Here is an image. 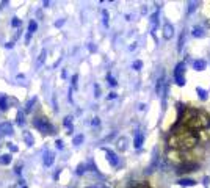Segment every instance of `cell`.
Instances as JSON below:
<instances>
[{
	"instance_id": "1",
	"label": "cell",
	"mask_w": 210,
	"mask_h": 188,
	"mask_svg": "<svg viewBox=\"0 0 210 188\" xmlns=\"http://www.w3.org/2000/svg\"><path fill=\"white\" fill-rule=\"evenodd\" d=\"M198 143V136L194 135L191 130H182V132H174L173 136L169 138V144L173 147H177V149H190L193 147L194 144Z\"/></svg>"
},
{
	"instance_id": "2",
	"label": "cell",
	"mask_w": 210,
	"mask_h": 188,
	"mask_svg": "<svg viewBox=\"0 0 210 188\" xmlns=\"http://www.w3.org/2000/svg\"><path fill=\"white\" fill-rule=\"evenodd\" d=\"M183 125H186L188 130H196L201 129L207 124V116L202 114L198 110H186L183 114Z\"/></svg>"
},
{
	"instance_id": "3",
	"label": "cell",
	"mask_w": 210,
	"mask_h": 188,
	"mask_svg": "<svg viewBox=\"0 0 210 188\" xmlns=\"http://www.w3.org/2000/svg\"><path fill=\"white\" fill-rule=\"evenodd\" d=\"M33 125L42 133H53V127L50 125V122L45 118H36L33 121Z\"/></svg>"
},
{
	"instance_id": "4",
	"label": "cell",
	"mask_w": 210,
	"mask_h": 188,
	"mask_svg": "<svg viewBox=\"0 0 210 188\" xmlns=\"http://www.w3.org/2000/svg\"><path fill=\"white\" fill-rule=\"evenodd\" d=\"M10 135H13V124L2 122L0 124V136H10Z\"/></svg>"
},
{
	"instance_id": "5",
	"label": "cell",
	"mask_w": 210,
	"mask_h": 188,
	"mask_svg": "<svg viewBox=\"0 0 210 188\" xmlns=\"http://www.w3.org/2000/svg\"><path fill=\"white\" fill-rule=\"evenodd\" d=\"M24 141H25V144L28 146V147H32L33 144H35V139H33V136H32V133L30 132H24Z\"/></svg>"
},
{
	"instance_id": "6",
	"label": "cell",
	"mask_w": 210,
	"mask_h": 188,
	"mask_svg": "<svg viewBox=\"0 0 210 188\" xmlns=\"http://www.w3.org/2000/svg\"><path fill=\"white\" fill-rule=\"evenodd\" d=\"M6 94H0V110L2 111H6L8 110V102H6Z\"/></svg>"
},
{
	"instance_id": "7",
	"label": "cell",
	"mask_w": 210,
	"mask_h": 188,
	"mask_svg": "<svg viewBox=\"0 0 210 188\" xmlns=\"http://www.w3.org/2000/svg\"><path fill=\"white\" fill-rule=\"evenodd\" d=\"M53 157H55L53 152H45L44 154V164L45 166H50V164L53 163Z\"/></svg>"
},
{
	"instance_id": "8",
	"label": "cell",
	"mask_w": 210,
	"mask_h": 188,
	"mask_svg": "<svg viewBox=\"0 0 210 188\" xmlns=\"http://www.w3.org/2000/svg\"><path fill=\"white\" fill-rule=\"evenodd\" d=\"M11 158H13V157H11L10 154L0 155V164H10V163H11Z\"/></svg>"
},
{
	"instance_id": "9",
	"label": "cell",
	"mask_w": 210,
	"mask_h": 188,
	"mask_svg": "<svg viewBox=\"0 0 210 188\" xmlns=\"http://www.w3.org/2000/svg\"><path fill=\"white\" fill-rule=\"evenodd\" d=\"M36 100H38V99H36V97H33V99H30V100L27 102L24 113H30V111H32V108H33V105H35V102H36Z\"/></svg>"
},
{
	"instance_id": "10",
	"label": "cell",
	"mask_w": 210,
	"mask_h": 188,
	"mask_svg": "<svg viewBox=\"0 0 210 188\" xmlns=\"http://www.w3.org/2000/svg\"><path fill=\"white\" fill-rule=\"evenodd\" d=\"M24 118H25V113L20 110V111L17 113V125H20V127H24V124H25V119H24Z\"/></svg>"
},
{
	"instance_id": "11",
	"label": "cell",
	"mask_w": 210,
	"mask_h": 188,
	"mask_svg": "<svg viewBox=\"0 0 210 188\" xmlns=\"http://www.w3.org/2000/svg\"><path fill=\"white\" fill-rule=\"evenodd\" d=\"M36 28H38V24H36L35 20H30V22H28V35L35 33V31H36Z\"/></svg>"
},
{
	"instance_id": "12",
	"label": "cell",
	"mask_w": 210,
	"mask_h": 188,
	"mask_svg": "<svg viewBox=\"0 0 210 188\" xmlns=\"http://www.w3.org/2000/svg\"><path fill=\"white\" fill-rule=\"evenodd\" d=\"M45 55H47V52H45V50H42V52L39 53V58H38V63H36L38 66H41L42 63H44V60H45Z\"/></svg>"
},
{
	"instance_id": "13",
	"label": "cell",
	"mask_w": 210,
	"mask_h": 188,
	"mask_svg": "<svg viewBox=\"0 0 210 188\" xmlns=\"http://www.w3.org/2000/svg\"><path fill=\"white\" fill-rule=\"evenodd\" d=\"M6 102H8V108H10V105H19V100L17 99H14V97H6Z\"/></svg>"
},
{
	"instance_id": "14",
	"label": "cell",
	"mask_w": 210,
	"mask_h": 188,
	"mask_svg": "<svg viewBox=\"0 0 210 188\" xmlns=\"http://www.w3.org/2000/svg\"><path fill=\"white\" fill-rule=\"evenodd\" d=\"M20 24H22V22H20L19 17H13V19H11V25H13V27H20Z\"/></svg>"
},
{
	"instance_id": "15",
	"label": "cell",
	"mask_w": 210,
	"mask_h": 188,
	"mask_svg": "<svg viewBox=\"0 0 210 188\" xmlns=\"http://www.w3.org/2000/svg\"><path fill=\"white\" fill-rule=\"evenodd\" d=\"M8 149H10L11 152H17V151H19V147H17L16 144H13V143H10V144H8Z\"/></svg>"
},
{
	"instance_id": "16",
	"label": "cell",
	"mask_w": 210,
	"mask_h": 188,
	"mask_svg": "<svg viewBox=\"0 0 210 188\" xmlns=\"http://www.w3.org/2000/svg\"><path fill=\"white\" fill-rule=\"evenodd\" d=\"M5 47H6V49H13V47H14V41H11V42H6V44H5Z\"/></svg>"
},
{
	"instance_id": "17",
	"label": "cell",
	"mask_w": 210,
	"mask_h": 188,
	"mask_svg": "<svg viewBox=\"0 0 210 188\" xmlns=\"http://www.w3.org/2000/svg\"><path fill=\"white\" fill-rule=\"evenodd\" d=\"M20 172H22V164H17V166H16V174L19 176Z\"/></svg>"
},
{
	"instance_id": "18",
	"label": "cell",
	"mask_w": 210,
	"mask_h": 188,
	"mask_svg": "<svg viewBox=\"0 0 210 188\" xmlns=\"http://www.w3.org/2000/svg\"><path fill=\"white\" fill-rule=\"evenodd\" d=\"M57 147H58V149L63 147V141H61V139H58V141H57Z\"/></svg>"
},
{
	"instance_id": "19",
	"label": "cell",
	"mask_w": 210,
	"mask_h": 188,
	"mask_svg": "<svg viewBox=\"0 0 210 188\" xmlns=\"http://www.w3.org/2000/svg\"><path fill=\"white\" fill-rule=\"evenodd\" d=\"M80 141H82V136H77V138L74 139V143H77V144H79V143H80Z\"/></svg>"
},
{
	"instance_id": "20",
	"label": "cell",
	"mask_w": 210,
	"mask_h": 188,
	"mask_svg": "<svg viewBox=\"0 0 210 188\" xmlns=\"http://www.w3.org/2000/svg\"><path fill=\"white\" fill-rule=\"evenodd\" d=\"M63 22H64V20H58V22L55 24V25H57V27H61V25H63Z\"/></svg>"
},
{
	"instance_id": "21",
	"label": "cell",
	"mask_w": 210,
	"mask_h": 188,
	"mask_svg": "<svg viewBox=\"0 0 210 188\" xmlns=\"http://www.w3.org/2000/svg\"><path fill=\"white\" fill-rule=\"evenodd\" d=\"M22 188H28V186H27V185H25V186H22Z\"/></svg>"
}]
</instances>
